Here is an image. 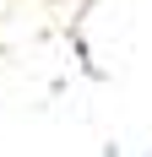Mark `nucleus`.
Masks as SVG:
<instances>
[]
</instances>
